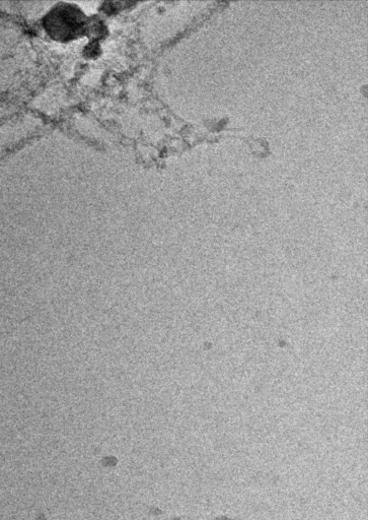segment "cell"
Returning a JSON list of instances; mask_svg holds the SVG:
<instances>
[{
    "label": "cell",
    "mask_w": 368,
    "mask_h": 520,
    "mask_svg": "<svg viewBox=\"0 0 368 520\" xmlns=\"http://www.w3.org/2000/svg\"><path fill=\"white\" fill-rule=\"evenodd\" d=\"M82 14H78V11L74 7H60L56 8L47 16L50 26V34L55 35L59 38L69 39L70 35L79 33V29L83 24Z\"/></svg>",
    "instance_id": "6da1fadb"
}]
</instances>
